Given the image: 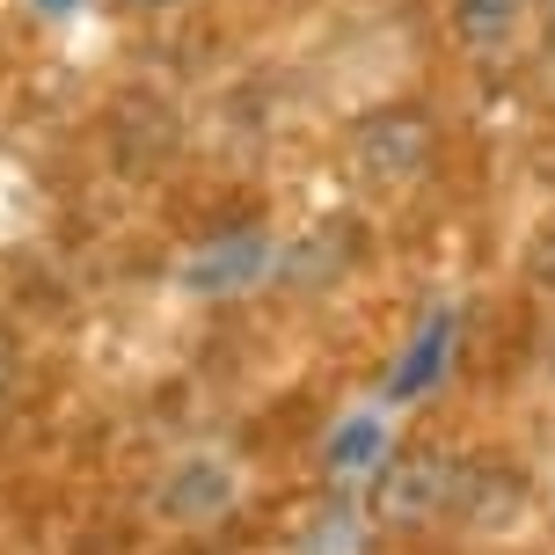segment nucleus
Returning <instances> with one entry per match:
<instances>
[{
	"instance_id": "obj_5",
	"label": "nucleus",
	"mask_w": 555,
	"mask_h": 555,
	"mask_svg": "<svg viewBox=\"0 0 555 555\" xmlns=\"http://www.w3.org/2000/svg\"><path fill=\"white\" fill-rule=\"evenodd\" d=\"M446 359H453V314H431L424 330H416L410 344V359L395 365V380H388V402H416V395L431 388L446 373Z\"/></svg>"
},
{
	"instance_id": "obj_1",
	"label": "nucleus",
	"mask_w": 555,
	"mask_h": 555,
	"mask_svg": "<svg viewBox=\"0 0 555 555\" xmlns=\"http://www.w3.org/2000/svg\"><path fill=\"white\" fill-rule=\"evenodd\" d=\"M446 498H453V461L439 453H395L380 482H373V519H388V527H424V519H439Z\"/></svg>"
},
{
	"instance_id": "obj_6",
	"label": "nucleus",
	"mask_w": 555,
	"mask_h": 555,
	"mask_svg": "<svg viewBox=\"0 0 555 555\" xmlns=\"http://www.w3.org/2000/svg\"><path fill=\"white\" fill-rule=\"evenodd\" d=\"M256 271H263V242L242 234L234 249H227V242H220V249H205V263L191 271V285H197V293H220V278H227V285H242V278H256Z\"/></svg>"
},
{
	"instance_id": "obj_10",
	"label": "nucleus",
	"mask_w": 555,
	"mask_h": 555,
	"mask_svg": "<svg viewBox=\"0 0 555 555\" xmlns=\"http://www.w3.org/2000/svg\"><path fill=\"white\" fill-rule=\"evenodd\" d=\"M117 8H132V15H162V8H183V0H117Z\"/></svg>"
},
{
	"instance_id": "obj_2",
	"label": "nucleus",
	"mask_w": 555,
	"mask_h": 555,
	"mask_svg": "<svg viewBox=\"0 0 555 555\" xmlns=\"http://www.w3.org/2000/svg\"><path fill=\"white\" fill-rule=\"evenodd\" d=\"M351 146H359V168L373 183H402V176H416L424 154H431V125L416 111H373L359 132H351Z\"/></svg>"
},
{
	"instance_id": "obj_3",
	"label": "nucleus",
	"mask_w": 555,
	"mask_h": 555,
	"mask_svg": "<svg viewBox=\"0 0 555 555\" xmlns=\"http://www.w3.org/2000/svg\"><path fill=\"white\" fill-rule=\"evenodd\" d=\"M453 512L475 527H512L527 512V482L504 468V461H453Z\"/></svg>"
},
{
	"instance_id": "obj_4",
	"label": "nucleus",
	"mask_w": 555,
	"mask_h": 555,
	"mask_svg": "<svg viewBox=\"0 0 555 555\" xmlns=\"http://www.w3.org/2000/svg\"><path fill=\"white\" fill-rule=\"evenodd\" d=\"M519 23H527V0H453V29L482 66H498L519 44Z\"/></svg>"
},
{
	"instance_id": "obj_11",
	"label": "nucleus",
	"mask_w": 555,
	"mask_h": 555,
	"mask_svg": "<svg viewBox=\"0 0 555 555\" xmlns=\"http://www.w3.org/2000/svg\"><path fill=\"white\" fill-rule=\"evenodd\" d=\"M548 37H555V23H548Z\"/></svg>"
},
{
	"instance_id": "obj_7",
	"label": "nucleus",
	"mask_w": 555,
	"mask_h": 555,
	"mask_svg": "<svg viewBox=\"0 0 555 555\" xmlns=\"http://www.w3.org/2000/svg\"><path fill=\"white\" fill-rule=\"evenodd\" d=\"M373 461H380V416H351V424L330 439V468L359 475V468H373Z\"/></svg>"
},
{
	"instance_id": "obj_8",
	"label": "nucleus",
	"mask_w": 555,
	"mask_h": 555,
	"mask_svg": "<svg viewBox=\"0 0 555 555\" xmlns=\"http://www.w3.org/2000/svg\"><path fill=\"white\" fill-rule=\"evenodd\" d=\"M533 278H541V285L555 293V227L541 234V242H533Z\"/></svg>"
},
{
	"instance_id": "obj_9",
	"label": "nucleus",
	"mask_w": 555,
	"mask_h": 555,
	"mask_svg": "<svg viewBox=\"0 0 555 555\" xmlns=\"http://www.w3.org/2000/svg\"><path fill=\"white\" fill-rule=\"evenodd\" d=\"M8 388H15V336L0 330V395H8Z\"/></svg>"
}]
</instances>
